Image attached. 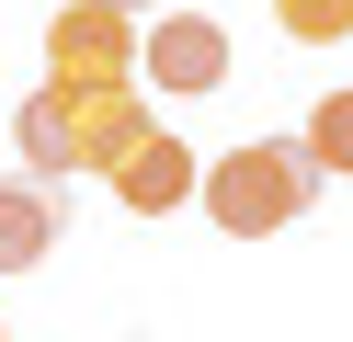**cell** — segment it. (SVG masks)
I'll return each mask as SVG.
<instances>
[{"instance_id": "cell-6", "label": "cell", "mask_w": 353, "mask_h": 342, "mask_svg": "<svg viewBox=\"0 0 353 342\" xmlns=\"http://www.w3.org/2000/svg\"><path fill=\"white\" fill-rule=\"evenodd\" d=\"M57 228H69V205H57V182H0V274H23V263H46L57 251Z\"/></svg>"}, {"instance_id": "cell-9", "label": "cell", "mask_w": 353, "mask_h": 342, "mask_svg": "<svg viewBox=\"0 0 353 342\" xmlns=\"http://www.w3.org/2000/svg\"><path fill=\"white\" fill-rule=\"evenodd\" d=\"M103 12H125V23H137V12H160V0H103Z\"/></svg>"}, {"instance_id": "cell-7", "label": "cell", "mask_w": 353, "mask_h": 342, "mask_svg": "<svg viewBox=\"0 0 353 342\" xmlns=\"http://www.w3.org/2000/svg\"><path fill=\"white\" fill-rule=\"evenodd\" d=\"M307 160H319V171H353V91H319V114H307Z\"/></svg>"}, {"instance_id": "cell-3", "label": "cell", "mask_w": 353, "mask_h": 342, "mask_svg": "<svg viewBox=\"0 0 353 342\" xmlns=\"http://www.w3.org/2000/svg\"><path fill=\"white\" fill-rule=\"evenodd\" d=\"M46 80H137V23L103 0H69L46 23Z\"/></svg>"}, {"instance_id": "cell-4", "label": "cell", "mask_w": 353, "mask_h": 342, "mask_svg": "<svg viewBox=\"0 0 353 342\" xmlns=\"http://www.w3.org/2000/svg\"><path fill=\"white\" fill-rule=\"evenodd\" d=\"M137 80H160V91H216L228 80V23H205V12H160L137 35Z\"/></svg>"}, {"instance_id": "cell-1", "label": "cell", "mask_w": 353, "mask_h": 342, "mask_svg": "<svg viewBox=\"0 0 353 342\" xmlns=\"http://www.w3.org/2000/svg\"><path fill=\"white\" fill-rule=\"evenodd\" d=\"M137 137H148V103H137V80H34L23 103H12V149L34 160V182L114 171Z\"/></svg>"}, {"instance_id": "cell-2", "label": "cell", "mask_w": 353, "mask_h": 342, "mask_svg": "<svg viewBox=\"0 0 353 342\" xmlns=\"http://www.w3.org/2000/svg\"><path fill=\"white\" fill-rule=\"evenodd\" d=\"M319 160H307V137H251V149H216L205 182H194V205H205L228 240H274V228H296L307 205H319Z\"/></svg>"}, {"instance_id": "cell-5", "label": "cell", "mask_w": 353, "mask_h": 342, "mask_svg": "<svg viewBox=\"0 0 353 342\" xmlns=\"http://www.w3.org/2000/svg\"><path fill=\"white\" fill-rule=\"evenodd\" d=\"M194 182H205V160H194L171 126H148L137 149L114 160V205H125V217H183V205H194Z\"/></svg>"}, {"instance_id": "cell-8", "label": "cell", "mask_w": 353, "mask_h": 342, "mask_svg": "<svg viewBox=\"0 0 353 342\" xmlns=\"http://www.w3.org/2000/svg\"><path fill=\"white\" fill-rule=\"evenodd\" d=\"M274 23H285L296 46H342V35H353V0H274Z\"/></svg>"}]
</instances>
